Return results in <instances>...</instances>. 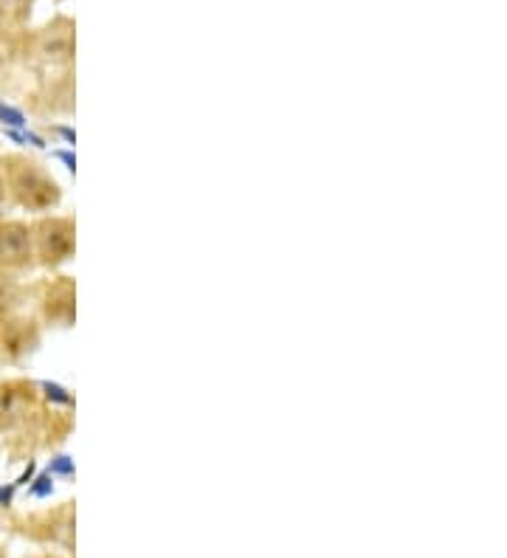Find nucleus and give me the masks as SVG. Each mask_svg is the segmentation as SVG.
<instances>
[{
    "label": "nucleus",
    "mask_w": 507,
    "mask_h": 558,
    "mask_svg": "<svg viewBox=\"0 0 507 558\" xmlns=\"http://www.w3.org/2000/svg\"><path fill=\"white\" fill-rule=\"evenodd\" d=\"M0 122L9 124L12 130H20V127H26V119H23V113L15 108H9V105H3L0 102Z\"/></svg>",
    "instance_id": "1"
},
{
    "label": "nucleus",
    "mask_w": 507,
    "mask_h": 558,
    "mask_svg": "<svg viewBox=\"0 0 507 558\" xmlns=\"http://www.w3.org/2000/svg\"><path fill=\"white\" fill-rule=\"evenodd\" d=\"M43 389H46V395L51 398V401H57V403H71V395L65 392L62 387H57V384H43Z\"/></svg>",
    "instance_id": "2"
},
{
    "label": "nucleus",
    "mask_w": 507,
    "mask_h": 558,
    "mask_svg": "<svg viewBox=\"0 0 507 558\" xmlns=\"http://www.w3.org/2000/svg\"><path fill=\"white\" fill-rule=\"evenodd\" d=\"M51 471H57V474H74V463L68 457H57L54 465H51Z\"/></svg>",
    "instance_id": "3"
},
{
    "label": "nucleus",
    "mask_w": 507,
    "mask_h": 558,
    "mask_svg": "<svg viewBox=\"0 0 507 558\" xmlns=\"http://www.w3.org/2000/svg\"><path fill=\"white\" fill-rule=\"evenodd\" d=\"M31 494H34V496L51 494V474H46V477H40V480H37V485L31 488Z\"/></svg>",
    "instance_id": "4"
},
{
    "label": "nucleus",
    "mask_w": 507,
    "mask_h": 558,
    "mask_svg": "<svg viewBox=\"0 0 507 558\" xmlns=\"http://www.w3.org/2000/svg\"><path fill=\"white\" fill-rule=\"evenodd\" d=\"M12 496H15V485H9V488L3 485V488H0V505H9Z\"/></svg>",
    "instance_id": "5"
},
{
    "label": "nucleus",
    "mask_w": 507,
    "mask_h": 558,
    "mask_svg": "<svg viewBox=\"0 0 507 558\" xmlns=\"http://www.w3.org/2000/svg\"><path fill=\"white\" fill-rule=\"evenodd\" d=\"M57 158H62V161L68 164V170H71V172L77 170V158H74L71 153H57Z\"/></svg>",
    "instance_id": "6"
},
{
    "label": "nucleus",
    "mask_w": 507,
    "mask_h": 558,
    "mask_svg": "<svg viewBox=\"0 0 507 558\" xmlns=\"http://www.w3.org/2000/svg\"><path fill=\"white\" fill-rule=\"evenodd\" d=\"M31 477H34V463H29V468L23 471V477L15 482V488H17V485H26V482H31Z\"/></svg>",
    "instance_id": "7"
},
{
    "label": "nucleus",
    "mask_w": 507,
    "mask_h": 558,
    "mask_svg": "<svg viewBox=\"0 0 507 558\" xmlns=\"http://www.w3.org/2000/svg\"><path fill=\"white\" fill-rule=\"evenodd\" d=\"M60 133H62V136H65V139H68V141L77 139V136H74V130H68V127H60Z\"/></svg>",
    "instance_id": "8"
}]
</instances>
